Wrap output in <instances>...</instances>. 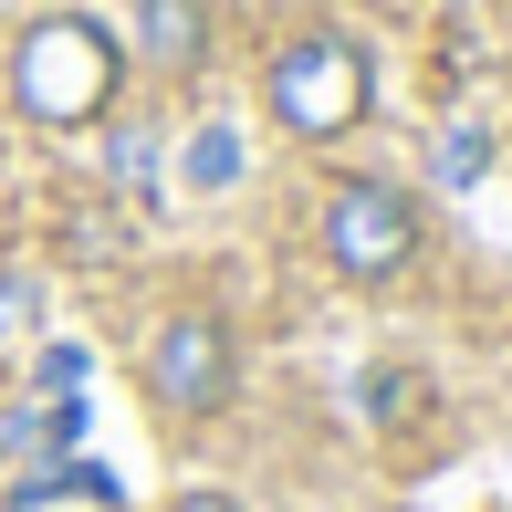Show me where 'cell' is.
I'll return each mask as SVG.
<instances>
[{"label": "cell", "instance_id": "cell-1", "mask_svg": "<svg viewBox=\"0 0 512 512\" xmlns=\"http://www.w3.org/2000/svg\"><path fill=\"white\" fill-rule=\"evenodd\" d=\"M115 84H126V42L95 11H42L11 42V105L32 126H95L115 115Z\"/></svg>", "mask_w": 512, "mask_h": 512}, {"label": "cell", "instance_id": "cell-2", "mask_svg": "<svg viewBox=\"0 0 512 512\" xmlns=\"http://www.w3.org/2000/svg\"><path fill=\"white\" fill-rule=\"evenodd\" d=\"M262 105H272L283 136L324 147V136L366 126V105H377V63H366L356 32H293L283 53H272V74H262Z\"/></svg>", "mask_w": 512, "mask_h": 512}, {"label": "cell", "instance_id": "cell-3", "mask_svg": "<svg viewBox=\"0 0 512 512\" xmlns=\"http://www.w3.org/2000/svg\"><path fill=\"white\" fill-rule=\"evenodd\" d=\"M418 241H429V209H418V189H398V178H345L335 199H324V262L345 272V283H398V272L418 262Z\"/></svg>", "mask_w": 512, "mask_h": 512}, {"label": "cell", "instance_id": "cell-4", "mask_svg": "<svg viewBox=\"0 0 512 512\" xmlns=\"http://www.w3.org/2000/svg\"><path fill=\"white\" fill-rule=\"evenodd\" d=\"M147 398L168 408V418H220L230 398H241V335H230L209 304H178L168 324L147 335Z\"/></svg>", "mask_w": 512, "mask_h": 512}, {"label": "cell", "instance_id": "cell-5", "mask_svg": "<svg viewBox=\"0 0 512 512\" xmlns=\"http://www.w3.org/2000/svg\"><path fill=\"white\" fill-rule=\"evenodd\" d=\"M209 0H136V32H126V53L147 63V74H199L209 63Z\"/></svg>", "mask_w": 512, "mask_h": 512}, {"label": "cell", "instance_id": "cell-6", "mask_svg": "<svg viewBox=\"0 0 512 512\" xmlns=\"http://www.w3.org/2000/svg\"><path fill=\"white\" fill-rule=\"evenodd\" d=\"M356 408H366V429H377V439H408V429H429L439 387H429V366H408V356H377V366L356 377Z\"/></svg>", "mask_w": 512, "mask_h": 512}, {"label": "cell", "instance_id": "cell-7", "mask_svg": "<svg viewBox=\"0 0 512 512\" xmlns=\"http://www.w3.org/2000/svg\"><path fill=\"white\" fill-rule=\"evenodd\" d=\"M42 502H115V481L95 471V460H63V471H42V481L11 492V512H42Z\"/></svg>", "mask_w": 512, "mask_h": 512}, {"label": "cell", "instance_id": "cell-8", "mask_svg": "<svg viewBox=\"0 0 512 512\" xmlns=\"http://www.w3.org/2000/svg\"><path fill=\"white\" fill-rule=\"evenodd\" d=\"M178 178H189V189H230V178H241V136H230V126H199L189 157H178Z\"/></svg>", "mask_w": 512, "mask_h": 512}, {"label": "cell", "instance_id": "cell-9", "mask_svg": "<svg viewBox=\"0 0 512 512\" xmlns=\"http://www.w3.org/2000/svg\"><path fill=\"white\" fill-rule=\"evenodd\" d=\"M481 168H492V136H481V126H450V136H439V189H471Z\"/></svg>", "mask_w": 512, "mask_h": 512}, {"label": "cell", "instance_id": "cell-10", "mask_svg": "<svg viewBox=\"0 0 512 512\" xmlns=\"http://www.w3.org/2000/svg\"><path fill=\"white\" fill-rule=\"evenodd\" d=\"M168 512H241V502H230V492H178Z\"/></svg>", "mask_w": 512, "mask_h": 512}]
</instances>
